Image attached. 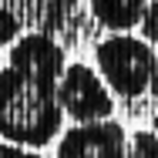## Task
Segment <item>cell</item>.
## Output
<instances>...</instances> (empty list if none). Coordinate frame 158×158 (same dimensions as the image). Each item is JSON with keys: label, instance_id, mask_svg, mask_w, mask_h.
I'll use <instances>...</instances> for the list:
<instances>
[{"label": "cell", "instance_id": "1", "mask_svg": "<svg viewBox=\"0 0 158 158\" xmlns=\"http://www.w3.org/2000/svg\"><path fill=\"white\" fill-rule=\"evenodd\" d=\"M64 125L57 84H44L17 67H0V138L24 148L51 145Z\"/></svg>", "mask_w": 158, "mask_h": 158}, {"label": "cell", "instance_id": "2", "mask_svg": "<svg viewBox=\"0 0 158 158\" xmlns=\"http://www.w3.org/2000/svg\"><path fill=\"white\" fill-rule=\"evenodd\" d=\"M94 61H98V74L111 88V94L135 101L152 88L158 54L148 40H138L131 34H108L94 47Z\"/></svg>", "mask_w": 158, "mask_h": 158}, {"label": "cell", "instance_id": "3", "mask_svg": "<svg viewBox=\"0 0 158 158\" xmlns=\"http://www.w3.org/2000/svg\"><path fill=\"white\" fill-rule=\"evenodd\" d=\"M57 104L67 118H74L77 125H91V121H108L114 111V98L111 88L101 81L94 67L74 61L64 64V74L57 81Z\"/></svg>", "mask_w": 158, "mask_h": 158}, {"label": "cell", "instance_id": "4", "mask_svg": "<svg viewBox=\"0 0 158 158\" xmlns=\"http://www.w3.org/2000/svg\"><path fill=\"white\" fill-rule=\"evenodd\" d=\"M57 158H128V135L118 121L74 125L57 141Z\"/></svg>", "mask_w": 158, "mask_h": 158}, {"label": "cell", "instance_id": "5", "mask_svg": "<svg viewBox=\"0 0 158 158\" xmlns=\"http://www.w3.org/2000/svg\"><path fill=\"white\" fill-rule=\"evenodd\" d=\"M7 64L31 74L44 84H57L64 74V47L44 31H34V34H24L10 44V54H7Z\"/></svg>", "mask_w": 158, "mask_h": 158}, {"label": "cell", "instance_id": "6", "mask_svg": "<svg viewBox=\"0 0 158 158\" xmlns=\"http://www.w3.org/2000/svg\"><path fill=\"white\" fill-rule=\"evenodd\" d=\"M148 0H88V10L101 27H108L111 34H128L131 27L141 24Z\"/></svg>", "mask_w": 158, "mask_h": 158}, {"label": "cell", "instance_id": "7", "mask_svg": "<svg viewBox=\"0 0 158 158\" xmlns=\"http://www.w3.org/2000/svg\"><path fill=\"white\" fill-rule=\"evenodd\" d=\"M128 158H158V135L155 131H135L128 141Z\"/></svg>", "mask_w": 158, "mask_h": 158}, {"label": "cell", "instance_id": "8", "mask_svg": "<svg viewBox=\"0 0 158 158\" xmlns=\"http://www.w3.org/2000/svg\"><path fill=\"white\" fill-rule=\"evenodd\" d=\"M17 37H20V20L14 17V10L0 7V51H3L7 44H14Z\"/></svg>", "mask_w": 158, "mask_h": 158}, {"label": "cell", "instance_id": "9", "mask_svg": "<svg viewBox=\"0 0 158 158\" xmlns=\"http://www.w3.org/2000/svg\"><path fill=\"white\" fill-rule=\"evenodd\" d=\"M141 34L148 44H158V0H148L145 3V14H141Z\"/></svg>", "mask_w": 158, "mask_h": 158}, {"label": "cell", "instance_id": "10", "mask_svg": "<svg viewBox=\"0 0 158 158\" xmlns=\"http://www.w3.org/2000/svg\"><path fill=\"white\" fill-rule=\"evenodd\" d=\"M0 158H44L31 152V148H24V145H10V141H0Z\"/></svg>", "mask_w": 158, "mask_h": 158}, {"label": "cell", "instance_id": "11", "mask_svg": "<svg viewBox=\"0 0 158 158\" xmlns=\"http://www.w3.org/2000/svg\"><path fill=\"white\" fill-rule=\"evenodd\" d=\"M152 94H155V101H158V64H155V74H152V88H148Z\"/></svg>", "mask_w": 158, "mask_h": 158}, {"label": "cell", "instance_id": "12", "mask_svg": "<svg viewBox=\"0 0 158 158\" xmlns=\"http://www.w3.org/2000/svg\"><path fill=\"white\" fill-rule=\"evenodd\" d=\"M152 131H155V135H158V114H155V118H152Z\"/></svg>", "mask_w": 158, "mask_h": 158}, {"label": "cell", "instance_id": "13", "mask_svg": "<svg viewBox=\"0 0 158 158\" xmlns=\"http://www.w3.org/2000/svg\"><path fill=\"white\" fill-rule=\"evenodd\" d=\"M57 3H71V0H57Z\"/></svg>", "mask_w": 158, "mask_h": 158}]
</instances>
